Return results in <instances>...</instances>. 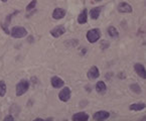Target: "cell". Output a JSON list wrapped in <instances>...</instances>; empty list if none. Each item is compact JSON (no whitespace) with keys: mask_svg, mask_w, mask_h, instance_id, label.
I'll use <instances>...</instances> for the list:
<instances>
[{"mask_svg":"<svg viewBox=\"0 0 146 121\" xmlns=\"http://www.w3.org/2000/svg\"><path fill=\"white\" fill-rule=\"evenodd\" d=\"M87 39L90 41L91 43H96L97 41H99L100 37H101V30L99 28H93V29H90L87 33Z\"/></svg>","mask_w":146,"mask_h":121,"instance_id":"obj_1","label":"cell"},{"mask_svg":"<svg viewBox=\"0 0 146 121\" xmlns=\"http://www.w3.org/2000/svg\"><path fill=\"white\" fill-rule=\"evenodd\" d=\"M29 89V83L27 80H21L17 85H16V96H21L24 93L27 92V90Z\"/></svg>","mask_w":146,"mask_h":121,"instance_id":"obj_2","label":"cell"},{"mask_svg":"<svg viewBox=\"0 0 146 121\" xmlns=\"http://www.w3.org/2000/svg\"><path fill=\"white\" fill-rule=\"evenodd\" d=\"M10 35L14 39H21V37H24L27 35V30L24 27H22V26H14L11 29Z\"/></svg>","mask_w":146,"mask_h":121,"instance_id":"obj_3","label":"cell"},{"mask_svg":"<svg viewBox=\"0 0 146 121\" xmlns=\"http://www.w3.org/2000/svg\"><path fill=\"white\" fill-rule=\"evenodd\" d=\"M71 94H72L71 89H70L69 87H64L60 92V94H58V98H60V101L67 102V101H69L70 98H71Z\"/></svg>","mask_w":146,"mask_h":121,"instance_id":"obj_4","label":"cell"},{"mask_svg":"<svg viewBox=\"0 0 146 121\" xmlns=\"http://www.w3.org/2000/svg\"><path fill=\"white\" fill-rule=\"evenodd\" d=\"M109 117H110V113L108 111L101 110L95 113L93 118H94V120H105V119H108Z\"/></svg>","mask_w":146,"mask_h":121,"instance_id":"obj_5","label":"cell"},{"mask_svg":"<svg viewBox=\"0 0 146 121\" xmlns=\"http://www.w3.org/2000/svg\"><path fill=\"white\" fill-rule=\"evenodd\" d=\"M64 33H66V28L62 25H58L50 30V35L54 37H60V35H62Z\"/></svg>","mask_w":146,"mask_h":121,"instance_id":"obj_6","label":"cell"},{"mask_svg":"<svg viewBox=\"0 0 146 121\" xmlns=\"http://www.w3.org/2000/svg\"><path fill=\"white\" fill-rule=\"evenodd\" d=\"M88 78L90 79V80H96L97 78H99L100 77V71L99 69L96 67V66H94V67H92L90 70H89L88 72Z\"/></svg>","mask_w":146,"mask_h":121,"instance_id":"obj_7","label":"cell"},{"mask_svg":"<svg viewBox=\"0 0 146 121\" xmlns=\"http://www.w3.org/2000/svg\"><path fill=\"white\" fill-rule=\"evenodd\" d=\"M132 6L129 3L126 2H122L118 5V11L119 12H122V13H130L132 12Z\"/></svg>","mask_w":146,"mask_h":121,"instance_id":"obj_8","label":"cell"},{"mask_svg":"<svg viewBox=\"0 0 146 121\" xmlns=\"http://www.w3.org/2000/svg\"><path fill=\"white\" fill-rule=\"evenodd\" d=\"M134 70L135 72L137 73V75H139L142 79H145L146 78V71H145V68L142 64H135L134 65Z\"/></svg>","mask_w":146,"mask_h":121,"instance_id":"obj_9","label":"cell"},{"mask_svg":"<svg viewBox=\"0 0 146 121\" xmlns=\"http://www.w3.org/2000/svg\"><path fill=\"white\" fill-rule=\"evenodd\" d=\"M50 82H52V86L54 87V88H56V89L62 88V87H64V82L60 78V77H58V76L52 77V80H50Z\"/></svg>","mask_w":146,"mask_h":121,"instance_id":"obj_10","label":"cell"},{"mask_svg":"<svg viewBox=\"0 0 146 121\" xmlns=\"http://www.w3.org/2000/svg\"><path fill=\"white\" fill-rule=\"evenodd\" d=\"M64 15H66V10L62 8H56L52 12V17L54 19H62V18L64 17Z\"/></svg>","mask_w":146,"mask_h":121,"instance_id":"obj_11","label":"cell"},{"mask_svg":"<svg viewBox=\"0 0 146 121\" xmlns=\"http://www.w3.org/2000/svg\"><path fill=\"white\" fill-rule=\"evenodd\" d=\"M88 21V10L86 8L80 13V15L78 16V22L80 24H84Z\"/></svg>","mask_w":146,"mask_h":121,"instance_id":"obj_12","label":"cell"},{"mask_svg":"<svg viewBox=\"0 0 146 121\" xmlns=\"http://www.w3.org/2000/svg\"><path fill=\"white\" fill-rule=\"evenodd\" d=\"M102 7H95L90 10V16L92 19H98L100 16V13H101Z\"/></svg>","mask_w":146,"mask_h":121,"instance_id":"obj_13","label":"cell"},{"mask_svg":"<svg viewBox=\"0 0 146 121\" xmlns=\"http://www.w3.org/2000/svg\"><path fill=\"white\" fill-rule=\"evenodd\" d=\"M145 107H146L145 103H134L132 105H130L129 108L132 111H141L143 109H145Z\"/></svg>","mask_w":146,"mask_h":121,"instance_id":"obj_14","label":"cell"},{"mask_svg":"<svg viewBox=\"0 0 146 121\" xmlns=\"http://www.w3.org/2000/svg\"><path fill=\"white\" fill-rule=\"evenodd\" d=\"M108 35H109V37H112V39H117V37H119L118 30H117V28L114 27V26H109V27H108Z\"/></svg>","mask_w":146,"mask_h":121,"instance_id":"obj_15","label":"cell"},{"mask_svg":"<svg viewBox=\"0 0 146 121\" xmlns=\"http://www.w3.org/2000/svg\"><path fill=\"white\" fill-rule=\"evenodd\" d=\"M89 115L85 112H80L76 113L75 115H73V120H88Z\"/></svg>","mask_w":146,"mask_h":121,"instance_id":"obj_16","label":"cell"},{"mask_svg":"<svg viewBox=\"0 0 146 121\" xmlns=\"http://www.w3.org/2000/svg\"><path fill=\"white\" fill-rule=\"evenodd\" d=\"M106 88H107V87H106V84L103 82V81H99V82L97 83L96 90H97V92H98V93H101V94L105 93Z\"/></svg>","mask_w":146,"mask_h":121,"instance_id":"obj_17","label":"cell"},{"mask_svg":"<svg viewBox=\"0 0 146 121\" xmlns=\"http://www.w3.org/2000/svg\"><path fill=\"white\" fill-rule=\"evenodd\" d=\"M5 94H6V85L4 81H0V97H3Z\"/></svg>","mask_w":146,"mask_h":121,"instance_id":"obj_18","label":"cell"},{"mask_svg":"<svg viewBox=\"0 0 146 121\" xmlns=\"http://www.w3.org/2000/svg\"><path fill=\"white\" fill-rule=\"evenodd\" d=\"M130 89H131L132 91H133L134 93H141V88H140V86L138 84H132L130 85Z\"/></svg>","mask_w":146,"mask_h":121,"instance_id":"obj_19","label":"cell"},{"mask_svg":"<svg viewBox=\"0 0 146 121\" xmlns=\"http://www.w3.org/2000/svg\"><path fill=\"white\" fill-rule=\"evenodd\" d=\"M35 5H36V0H32L31 2H30L29 4H28L27 6H26V10H27V11L32 10V9H33L35 7Z\"/></svg>","mask_w":146,"mask_h":121,"instance_id":"obj_20","label":"cell"},{"mask_svg":"<svg viewBox=\"0 0 146 121\" xmlns=\"http://www.w3.org/2000/svg\"><path fill=\"white\" fill-rule=\"evenodd\" d=\"M4 120H14V117H12L11 115H7L4 118Z\"/></svg>","mask_w":146,"mask_h":121,"instance_id":"obj_21","label":"cell"},{"mask_svg":"<svg viewBox=\"0 0 146 121\" xmlns=\"http://www.w3.org/2000/svg\"><path fill=\"white\" fill-rule=\"evenodd\" d=\"M1 1H2V2H6L7 0H1Z\"/></svg>","mask_w":146,"mask_h":121,"instance_id":"obj_22","label":"cell"},{"mask_svg":"<svg viewBox=\"0 0 146 121\" xmlns=\"http://www.w3.org/2000/svg\"><path fill=\"white\" fill-rule=\"evenodd\" d=\"M96 1H101V0H96Z\"/></svg>","mask_w":146,"mask_h":121,"instance_id":"obj_23","label":"cell"}]
</instances>
